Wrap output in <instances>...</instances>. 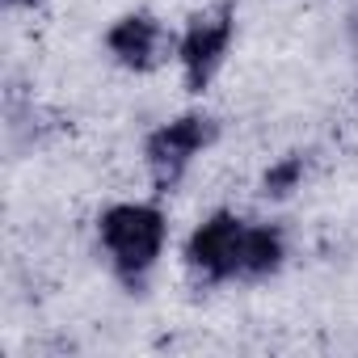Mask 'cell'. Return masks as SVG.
Masks as SVG:
<instances>
[{
  "instance_id": "1",
  "label": "cell",
  "mask_w": 358,
  "mask_h": 358,
  "mask_svg": "<svg viewBox=\"0 0 358 358\" xmlns=\"http://www.w3.org/2000/svg\"><path fill=\"white\" fill-rule=\"evenodd\" d=\"M169 241V215L160 203H110L97 215V249L110 274L135 295L148 287Z\"/></svg>"
},
{
  "instance_id": "2",
  "label": "cell",
  "mask_w": 358,
  "mask_h": 358,
  "mask_svg": "<svg viewBox=\"0 0 358 358\" xmlns=\"http://www.w3.org/2000/svg\"><path fill=\"white\" fill-rule=\"evenodd\" d=\"M215 139H220V118L207 110H186V114L152 127L143 139V169L152 177L156 194H173L182 186L194 160L215 148Z\"/></svg>"
},
{
  "instance_id": "3",
  "label": "cell",
  "mask_w": 358,
  "mask_h": 358,
  "mask_svg": "<svg viewBox=\"0 0 358 358\" xmlns=\"http://www.w3.org/2000/svg\"><path fill=\"white\" fill-rule=\"evenodd\" d=\"M232 38H236V5L232 0H220V5L194 13L182 26V34H177V68H182L186 93L211 89V80L228 64Z\"/></svg>"
},
{
  "instance_id": "4",
  "label": "cell",
  "mask_w": 358,
  "mask_h": 358,
  "mask_svg": "<svg viewBox=\"0 0 358 358\" xmlns=\"http://www.w3.org/2000/svg\"><path fill=\"white\" fill-rule=\"evenodd\" d=\"M245 228L249 220L236 215V211H211L182 245V257H186V270L207 282V287H220V282H236V257H241V241H245Z\"/></svg>"
},
{
  "instance_id": "5",
  "label": "cell",
  "mask_w": 358,
  "mask_h": 358,
  "mask_svg": "<svg viewBox=\"0 0 358 358\" xmlns=\"http://www.w3.org/2000/svg\"><path fill=\"white\" fill-rule=\"evenodd\" d=\"M106 51L127 72H156L177 59V34L156 13H122L106 30Z\"/></svg>"
},
{
  "instance_id": "6",
  "label": "cell",
  "mask_w": 358,
  "mask_h": 358,
  "mask_svg": "<svg viewBox=\"0 0 358 358\" xmlns=\"http://www.w3.org/2000/svg\"><path fill=\"white\" fill-rule=\"evenodd\" d=\"M287 266V232L278 224H249L236 257V282H266Z\"/></svg>"
},
{
  "instance_id": "7",
  "label": "cell",
  "mask_w": 358,
  "mask_h": 358,
  "mask_svg": "<svg viewBox=\"0 0 358 358\" xmlns=\"http://www.w3.org/2000/svg\"><path fill=\"white\" fill-rule=\"evenodd\" d=\"M303 177H308V156L303 152H287L257 177V194L266 203H287L295 190H303Z\"/></svg>"
},
{
  "instance_id": "8",
  "label": "cell",
  "mask_w": 358,
  "mask_h": 358,
  "mask_svg": "<svg viewBox=\"0 0 358 358\" xmlns=\"http://www.w3.org/2000/svg\"><path fill=\"white\" fill-rule=\"evenodd\" d=\"M38 0H5V9H34Z\"/></svg>"
},
{
  "instance_id": "9",
  "label": "cell",
  "mask_w": 358,
  "mask_h": 358,
  "mask_svg": "<svg viewBox=\"0 0 358 358\" xmlns=\"http://www.w3.org/2000/svg\"><path fill=\"white\" fill-rule=\"evenodd\" d=\"M350 38H354V47H358V17L350 22Z\"/></svg>"
}]
</instances>
